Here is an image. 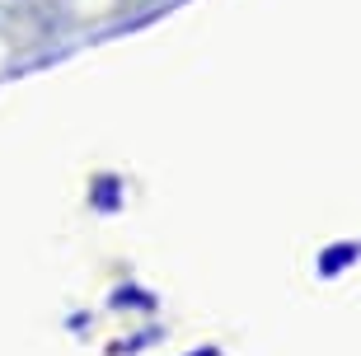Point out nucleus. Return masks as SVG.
<instances>
[{"instance_id": "obj_1", "label": "nucleus", "mask_w": 361, "mask_h": 356, "mask_svg": "<svg viewBox=\"0 0 361 356\" xmlns=\"http://www.w3.org/2000/svg\"><path fill=\"white\" fill-rule=\"evenodd\" d=\"M348 263H357V244H334V249H324L319 272H324V277H334V272H343Z\"/></svg>"}]
</instances>
